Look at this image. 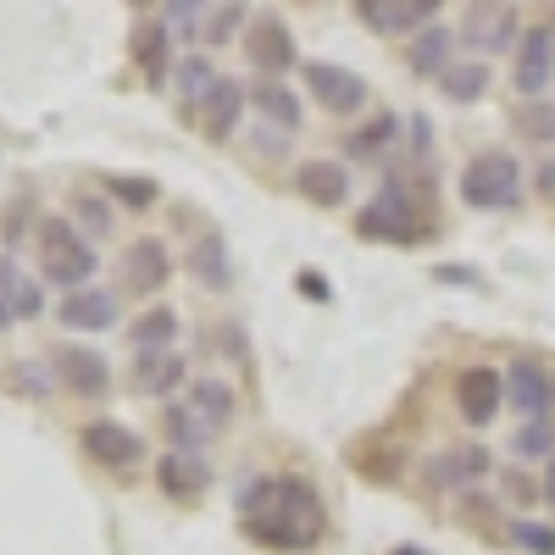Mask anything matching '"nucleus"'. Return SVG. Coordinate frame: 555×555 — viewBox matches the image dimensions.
<instances>
[{
    "label": "nucleus",
    "instance_id": "nucleus-1",
    "mask_svg": "<svg viewBox=\"0 0 555 555\" xmlns=\"http://www.w3.org/2000/svg\"><path fill=\"white\" fill-rule=\"evenodd\" d=\"M240 517L256 544L311 550L322 539V500L300 478H250L240 489Z\"/></svg>",
    "mask_w": 555,
    "mask_h": 555
},
{
    "label": "nucleus",
    "instance_id": "nucleus-2",
    "mask_svg": "<svg viewBox=\"0 0 555 555\" xmlns=\"http://www.w3.org/2000/svg\"><path fill=\"white\" fill-rule=\"evenodd\" d=\"M39 267H44V278H51L56 289L73 295V289L89 284V272H95V250H89L62 217H44L39 222Z\"/></svg>",
    "mask_w": 555,
    "mask_h": 555
},
{
    "label": "nucleus",
    "instance_id": "nucleus-3",
    "mask_svg": "<svg viewBox=\"0 0 555 555\" xmlns=\"http://www.w3.org/2000/svg\"><path fill=\"white\" fill-rule=\"evenodd\" d=\"M517 195H522V167L505 151H483V156L467 162V172H461V201L478 206V211L517 206Z\"/></svg>",
    "mask_w": 555,
    "mask_h": 555
},
{
    "label": "nucleus",
    "instance_id": "nucleus-4",
    "mask_svg": "<svg viewBox=\"0 0 555 555\" xmlns=\"http://www.w3.org/2000/svg\"><path fill=\"white\" fill-rule=\"evenodd\" d=\"M361 234L366 240H389V245H416V240H423V206H416V195L405 190V183L400 178H389L384 183V195H378V206H366L361 211Z\"/></svg>",
    "mask_w": 555,
    "mask_h": 555
},
{
    "label": "nucleus",
    "instance_id": "nucleus-5",
    "mask_svg": "<svg viewBox=\"0 0 555 555\" xmlns=\"http://www.w3.org/2000/svg\"><path fill=\"white\" fill-rule=\"evenodd\" d=\"M245 56H250V67H261V73H289V67H300V44H295V34H289V23H278V17H256L250 28H245Z\"/></svg>",
    "mask_w": 555,
    "mask_h": 555
},
{
    "label": "nucleus",
    "instance_id": "nucleus-6",
    "mask_svg": "<svg viewBox=\"0 0 555 555\" xmlns=\"http://www.w3.org/2000/svg\"><path fill=\"white\" fill-rule=\"evenodd\" d=\"M306 83H311V95L328 106L334 117H350L366 106V78L339 67V62H306Z\"/></svg>",
    "mask_w": 555,
    "mask_h": 555
},
{
    "label": "nucleus",
    "instance_id": "nucleus-7",
    "mask_svg": "<svg viewBox=\"0 0 555 555\" xmlns=\"http://www.w3.org/2000/svg\"><path fill=\"white\" fill-rule=\"evenodd\" d=\"M500 400H505V373H494V366H467V373L455 378V405L473 428L494 423Z\"/></svg>",
    "mask_w": 555,
    "mask_h": 555
},
{
    "label": "nucleus",
    "instance_id": "nucleus-8",
    "mask_svg": "<svg viewBox=\"0 0 555 555\" xmlns=\"http://www.w3.org/2000/svg\"><path fill=\"white\" fill-rule=\"evenodd\" d=\"M550 78H555V28H528L517 44V62H512V83L522 95H539Z\"/></svg>",
    "mask_w": 555,
    "mask_h": 555
},
{
    "label": "nucleus",
    "instance_id": "nucleus-9",
    "mask_svg": "<svg viewBox=\"0 0 555 555\" xmlns=\"http://www.w3.org/2000/svg\"><path fill=\"white\" fill-rule=\"evenodd\" d=\"M128 56H133L139 73H145L151 89L167 83V73H172V39H167V23H162V17L133 23V34H128Z\"/></svg>",
    "mask_w": 555,
    "mask_h": 555
},
{
    "label": "nucleus",
    "instance_id": "nucleus-10",
    "mask_svg": "<svg viewBox=\"0 0 555 555\" xmlns=\"http://www.w3.org/2000/svg\"><path fill=\"white\" fill-rule=\"evenodd\" d=\"M167 272H172V256H167L162 240H133V245H128V256H122V284H128L133 295H156V289L167 284Z\"/></svg>",
    "mask_w": 555,
    "mask_h": 555
},
{
    "label": "nucleus",
    "instance_id": "nucleus-11",
    "mask_svg": "<svg viewBox=\"0 0 555 555\" xmlns=\"http://www.w3.org/2000/svg\"><path fill=\"white\" fill-rule=\"evenodd\" d=\"M434 12H439L434 0H361V7H356V17H361L366 28H378V34L428 28V17H434Z\"/></svg>",
    "mask_w": 555,
    "mask_h": 555
},
{
    "label": "nucleus",
    "instance_id": "nucleus-12",
    "mask_svg": "<svg viewBox=\"0 0 555 555\" xmlns=\"http://www.w3.org/2000/svg\"><path fill=\"white\" fill-rule=\"evenodd\" d=\"M56 373H62V384H67L73 395H106L112 366H106V356L83 350V345H62V350H56Z\"/></svg>",
    "mask_w": 555,
    "mask_h": 555
},
{
    "label": "nucleus",
    "instance_id": "nucleus-13",
    "mask_svg": "<svg viewBox=\"0 0 555 555\" xmlns=\"http://www.w3.org/2000/svg\"><path fill=\"white\" fill-rule=\"evenodd\" d=\"M112 322H117L112 289H73L62 300V328H73V334H101V328H112Z\"/></svg>",
    "mask_w": 555,
    "mask_h": 555
},
{
    "label": "nucleus",
    "instance_id": "nucleus-14",
    "mask_svg": "<svg viewBox=\"0 0 555 555\" xmlns=\"http://www.w3.org/2000/svg\"><path fill=\"white\" fill-rule=\"evenodd\" d=\"M505 395H512V405L528 416V423H539V416L550 411L555 389H550V373L533 361H512V373H505Z\"/></svg>",
    "mask_w": 555,
    "mask_h": 555
},
{
    "label": "nucleus",
    "instance_id": "nucleus-15",
    "mask_svg": "<svg viewBox=\"0 0 555 555\" xmlns=\"http://www.w3.org/2000/svg\"><path fill=\"white\" fill-rule=\"evenodd\" d=\"M83 450L95 455L101 467H133V461L145 455L139 434H128L122 423H89V428H83Z\"/></svg>",
    "mask_w": 555,
    "mask_h": 555
},
{
    "label": "nucleus",
    "instance_id": "nucleus-16",
    "mask_svg": "<svg viewBox=\"0 0 555 555\" xmlns=\"http://www.w3.org/2000/svg\"><path fill=\"white\" fill-rule=\"evenodd\" d=\"M295 190H300L311 206H339V201L350 195V178H345V167H339V162L311 156V162H300V167H295Z\"/></svg>",
    "mask_w": 555,
    "mask_h": 555
},
{
    "label": "nucleus",
    "instance_id": "nucleus-17",
    "mask_svg": "<svg viewBox=\"0 0 555 555\" xmlns=\"http://www.w3.org/2000/svg\"><path fill=\"white\" fill-rule=\"evenodd\" d=\"M156 483H162L172 500H190V494H201V489L211 483V467L201 461V450H172V455L156 461Z\"/></svg>",
    "mask_w": 555,
    "mask_h": 555
},
{
    "label": "nucleus",
    "instance_id": "nucleus-18",
    "mask_svg": "<svg viewBox=\"0 0 555 555\" xmlns=\"http://www.w3.org/2000/svg\"><path fill=\"white\" fill-rule=\"evenodd\" d=\"M240 112H245V89L234 78H222L211 95L201 101V128L211 139H228V133H234V122H240Z\"/></svg>",
    "mask_w": 555,
    "mask_h": 555
},
{
    "label": "nucleus",
    "instance_id": "nucleus-19",
    "mask_svg": "<svg viewBox=\"0 0 555 555\" xmlns=\"http://www.w3.org/2000/svg\"><path fill=\"white\" fill-rule=\"evenodd\" d=\"M183 373H190V366H183L178 350H139V366H133V378L145 395H172L183 384Z\"/></svg>",
    "mask_w": 555,
    "mask_h": 555
},
{
    "label": "nucleus",
    "instance_id": "nucleus-20",
    "mask_svg": "<svg viewBox=\"0 0 555 555\" xmlns=\"http://www.w3.org/2000/svg\"><path fill=\"white\" fill-rule=\"evenodd\" d=\"M517 34V12L512 7H467V39L483 51H505Z\"/></svg>",
    "mask_w": 555,
    "mask_h": 555
},
{
    "label": "nucleus",
    "instance_id": "nucleus-21",
    "mask_svg": "<svg viewBox=\"0 0 555 555\" xmlns=\"http://www.w3.org/2000/svg\"><path fill=\"white\" fill-rule=\"evenodd\" d=\"M411 73H423V78H444V73H450V28L428 23L423 34H416V44H411Z\"/></svg>",
    "mask_w": 555,
    "mask_h": 555
},
{
    "label": "nucleus",
    "instance_id": "nucleus-22",
    "mask_svg": "<svg viewBox=\"0 0 555 555\" xmlns=\"http://www.w3.org/2000/svg\"><path fill=\"white\" fill-rule=\"evenodd\" d=\"M0 300H7L17 317H39V306H44L39 284H34L28 272H17V261H12V256H0Z\"/></svg>",
    "mask_w": 555,
    "mask_h": 555
},
{
    "label": "nucleus",
    "instance_id": "nucleus-23",
    "mask_svg": "<svg viewBox=\"0 0 555 555\" xmlns=\"http://www.w3.org/2000/svg\"><path fill=\"white\" fill-rule=\"evenodd\" d=\"M190 272L201 278L206 289H228V284H234V272H228V245H222L217 234L195 240V250H190Z\"/></svg>",
    "mask_w": 555,
    "mask_h": 555
},
{
    "label": "nucleus",
    "instance_id": "nucleus-24",
    "mask_svg": "<svg viewBox=\"0 0 555 555\" xmlns=\"http://www.w3.org/2000/svg\"><path fill=\"white\" fill-rule=\"evenodd\" d=\"M190 411L201 416V423L222 428L228 416H234V389L217 384V378H195V389H190Z\"/></svg>",
    "mask_w": 555,
    "mask_h": 555
},
{
    "label": "nucleus",
    "instance_id": "nucleus-25",
    "mask_svg": "<svg viewBox=\"0 0 555 555\" xmlns=\"http://www.w3.org/2000/svg\"><path fill=\"white\" fill-rule=\"evenodd\" d=\"M439 89H444L450 101L467 106V101H478L483 89H489V67H483V62H450V73L439 78Z\"/></svg>",
    "mask_w": 555,
    "mask_h": 555
},
{
    "label": "nucleus",
    "instance_id": "nucleus-26",
    "mask_svg": "<svg viewBox=\"0 0 555 555\" xmlns=\"http://www.w3.org/2000/svg\"><path fill=\"white\" fill-rule=\"evenodd\" d=\"M172 334H178V311H172V306H151L145 317L133 322V345H139V350H167Z\"/></svg>",
    "mask_w": 555,
    "mask_h": 555
},
{
    "label": "nucleus",
    "instance_id": "nucleus-27",
    "mask_svg": "<svg viewBox=\"0 0 555 555\" xmlns=\"http://www.w3.org/2000/svg\"><path fill=\"white\" fill-rule=\"evenodd\" d=\"M250 101L261 106V117H272V122H284V128H295L300 122V101H295V89H284V83H256L250 89Z\"/></svg>",
    "mask_w": 555,
    "mask_h": 555
},
{
    "label": "nucleus",
    "instance_id": "nucleus-28",
    "mask_svg": "<svg viewBox=\"0 0 555 555\" xmlns=\"http://www.w3.org/2000/svg\"><path fill=\"white\" fill-rule=\"evenodd\" d=\"M106 190H112V201H122V206H133V211H145V206L162 201L156 178H133V172H106Z\"/></svg>",
    "mask_w": 555,
    "mask_h": 555
},
{
    "label": "nucleus",
    "instance_id": "nucleus-29",
    "mask_svg": "<svg viewBox=\"0 0 555 555\" xmlns=\"http://www.w3.org/2000/svg\"><path fill=\"white\" fill-rule=\"evenodd\" d=\"M489 473V450H450L444 461H439V483H473V478H483Z\"/></svg>",
    "mask_w": 555,
    "mask_h": 555
},
{
    "label": "nucleus",
    "instance_id": "nucleus-30",
    "mask_svg": "<svg viewBox=\"0 0 555 555\" xmlns=\"http://www.w3.org/2000/svg\"><path fill=\"white\" fill-rule=\"evenodd\" d=\"M517 133L550 145V139H555V106H550V101H528V106L517 112Z\"/></svg>",
    "mask_w": 555,
    "mask_h": 555
},
{
    "label": "nucleus",
    "instance_id": "nucleus-31",
    "mask_svg": "<svg viewBox=\"0 0 555 555\" xmlns=\"http://www.w3.org/2000/svg\"><path fill=\"white\" fill-rule=\"evenodd\" d=\"M178 83H183V95H190V101H206L222 78L211 73V62H206V56H190V62H178Z\"/></svg>",
    "mask_w": 555,
    "mask_h": 555
},
{
    "label": "nucleus",
    "instance_id": "nucleus-32",
    "mask_svg": "<svg viewBox=\"0 0 555 555\" xmlns=\"http://www.w3.org/2000/svg\"><path fill=\"white\" fill-rule=\"evenodd\" d=\"M389 139H395V117H389V112H378L361 133H350V145H345V151H350V156H373V151H384V145H389Z\"/></svg>",
    "mask_w": 555,
    "mask_h": 555
},
{
    "label": "nucleus",
    "instance_id": "nucleus-33",
    "mask_svg": "<svg viewBox=\"0 0 555 555\" xmlns=\"http://www.w3.org/2000/svg\"><path fill=\"white\" fill-rule=\"evenodd\" d=\"M167 434H172V439H178L183 450H201V439H206V434H217V428H211V423H201L195 411L172 405V411H167Z\"/></svg>",
    "mask_w": 555,
    "mask_h": 555
},
{
    "label": "nucleus",
    "instance_id": "nucleus-34",
    "mask_svg": "<svg viewBox=\"0 0 555 555\" xmlns=\"http://www.w3.org/2000/svg\"><path fill=\"white\" fill-rule=\"evenodd\" d=\"M512 450H517V455H550V450H555V423H550V416L528 423V428L512 439Z\"/></svg>",
    "mask_w": 555,
    "mask_h": 555
},
{
    "label": "nucleus",
    "instance_id": "nucleus-35",
    "mask_svg": "<svg viewBox=\"0 0 555 555\" xmlns=\"http://www.w3.org/2000/svg\"><path fill=\"white\" fill-rule=\"evenodd\" d=\"M512 539L533 555H555V528H539V522H512Z\"/></svg>",
    "mask_w": 555,
    "mask_h": 555
},
{
    "label": "nucleus",
    "instance_id": "nucleus-36",
    "mask_svg": "<svg viewBox=\"0 0 555 555\" xmlns=\"http://www.w3.org/2000/svg\"><path fill=\"white\" fill-rule=\"evenodd\" d=\"M73 206H78V217H83L89 228H95V234H106V228H112V211H106V206H101L95 195H78Z\"/></svg>",
    "mask_w": 555,
    "mask_h": 555
},
{
    "label": "nucleus",
    "instance_id": "nucleus-37",
    "mask_svg": "<svg viewBox=\"0 0 555 555\" xmlns=\"http://www.w3.org/2000/svg\"><path fill=\"white\" fill-rule=\"evenodd\" d=\"M240 17H245L240 7H222V12H211V23H206V34H211V39H228V34H234V23H240Z\"/></svg>",
    "mask_w": 555,
    "mask_h": 555
},
{
    "label": "nucleus",
    "instance_id": "nucleus-38",
    "mask_svg": "<svg viewBox=\"0 0 555 555\" xmlns=\"http://www.w3.org/2000/svg\"><path fill=\"white\" fill-rule=\"evenodd\" d=\"M434 278H439V284H467V289H478V284H483V278H478L473 267H439Z\"/></svg>",
    "mask_w": 555,
    "mask_h": 555
},
{
    "label": "nucleus",
    "instance_id": "nucleus-39",
    "mask_svg": "<svg viewBox=\"0 0 555 555\" xmlns=\"http://www.w3.org/2000/svg\"><path fill=\"white\" fill-rule=\"evenodd\" d=\"M300 289H306L311 300H328V295H334V289H328V284H322V278H317V272H300Z\"/></svg>",
    "mask_w": 555,
    "mask_h": 555
},
{
    "label": "nucleus",
    "instance_id": "nucleus-40",
    "mask_svg": "<svg viewBox=\"0 0 555 555\" xmlns=\"http://www.w3.org/2000/svg\"><path fill=\"white\" fill-rule=\"evenodd\" d=\"M34 389V395H44V373H39V366H17V389Z\"/></svg>",
    "mask_w": 555,
    "mask_h": 555
},
{
    "label": "nucleus",
    "instance_id": "nucleus-41",
    "mask_svg": "<svg viewBox=\"0 0 555 555\" xmlns=\"http://www.w3.org/2000/svg\"><path fill=\"white\" fill-rule=\"evenodd\" d=\"M544 500H555V455H550V473H544Z\"/></svg>",
    "mask_w": 555,
    "mask_h": 555
},
{
    "label": "nucleus",
    "instance_id": "nucleus-42",
    "mask_svg": "<svg viewBox=\"0 0 555 555\" xmlns=\"http://www.w3.org/2000/svg\"><path fill=\"white\" fill-rule=\"evenodd\" d=\"M395 555H428V550H423V544H400Z\"/></svg>",
    "mask_w": 555,
    "mask_h": 555
},
{
    "label": "nucleus",
    "instance_id": "nucleus-43",
    "mask_svg": "<svg viewBox=\"0 0 555 555\" xmlns=\"http://www.w3.org/2000/svg\"><path fill=\"white\" fill-rule=\"evenodd\" d=\"M7 322H12V306H7V300H0V328H7Z\"/></svg>",
    "mask_w": 555,
    "mask_h": 555
},
{
    "label": "nucleus",
    "instance_id": "nucleus-44",
    "mask_svg": "<svg viewBox=\"0 0 555 555\" xmlns=\"http://www.w3.org/2000/svg\"><path fill=\"white\" fill-rule=\"evenodd\" d=\"M550 389H555V378H550Z\"/></svg>",
    "mask_w": 555,
    "mask_h": 555
}]
</instances>
